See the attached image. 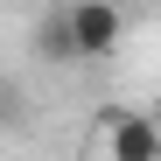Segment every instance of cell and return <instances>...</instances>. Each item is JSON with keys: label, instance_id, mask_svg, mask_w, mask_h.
I'll return each mask as SVG.
<instances>
[{"label": "cell", "instance_id": "cell-1", "mask_svg": "<svg viewBox=\"0 0 161 161\" xmlns=\"http://www.w3.org/2000/svg\"><path fill=\"white\" fill-rule=\"evenodd\" d=\"M63 28H70L77 63H105L126 42V7L119 0H63Z\"/></svg>", "mask_w": 161, "mask_h": 161}, {"label": "cell", "instance_id": "cell-2", "mask_svg": "<svg viewBox=\"0 0 161 161\" xmlns=\"http://www.w3.org/2000/svg\"><path fill=\"white\" fill-rule=\"evenodd\" d=\"M105 161H161V119L147 112H98Z\"/></svg>", "mask_w": 161, "mask_h": 161}, {"label": "cell", "instance_id": "cell-3", "mask_svg": "<svg viewBox=\"0 0 161 161\" xmlns=\"http://www.w3.org/2000/svg\"><path fill=\"white\" fill-rule=\"evenodd\" d=\"M35 63H77V49H70V28H63V7H49L42 21H35Z\"/></svg>", "mask_w": 161, "mask_h": 161}]
</instances>
